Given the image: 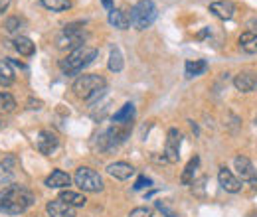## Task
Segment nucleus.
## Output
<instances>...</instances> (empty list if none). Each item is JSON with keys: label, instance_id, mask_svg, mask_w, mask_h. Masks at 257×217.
<instances>
[{"label": "nucleus", "instance_id": "9b49d317", "mask_svg": "<svg viewBox=\"0 0 257 217\" xmlns=\"http://www.w3.org/2000/svg\"><path fill=\"white\" fill-rule=\"evenodd\" d=\"M218 182H220V186L224 187L225 191H229V193H237V191L241 189V180H239L237 176H233V172L227 170L225 166H222L220 172H218Z\"/></svg>", "mask_w": 257, "mask_h": 217}, {"label": "nucleus", "instance_id": "2f4dec72", "mask_svg": "<svg viewBox=\"0 0 257 217\" xmlns=\"http://www.w3.org/2000/svg\"><path fill=\"white\" fill-rule=\"evenodd\" d=\"M8 6H10V0H0V16L8 10Z\"/></svg>", "mask_w": 257, "mask_h": 217}, {"label": "nucleus", "instance_id": "6e6552de", "mask_svg": "<svg viewBox=\"0 0 257 217\" xmlns=\"http://www.w3.org/2000/svg\"><path fill=\"white\" fill-rule=\"evenodd\" d=\"M180 142H182V134L178 128H170L166 134V144H164V154L170 164H176L180 158Z\"/></svg>", "mask_w": 257, "mask_h": 217}, {"label": "nucleus", "instance_id": "0eeeda50", "mask_svg": "<svg viewBox=\"0 0 257 217\" xmlns=\"http://www.w3.org/2000/svg\"><path fill=\"white\" fill-rule=\"evenodd\" d=\"M127 128H121L119 124H115V126H111V128H107L101 136H99V146L103 148V150H109V148H113V146H117V144H121L125 138H127Z\"/></svg>", "mask_w": 257, "mask_h": 217}, {"label": "nucleus", "instance_id": "bb28decb", "mask_svg": "<svg viewBox=\"0 0 257 217\" xmlns=\"http://www.w3.org/2000/svg\"><path fill=\"white\" fill-rule=\"evenodd\" d=\"M109 69H111L113 73L123 71V54H121L119 48H113L111 54H109Z\"/></svg>", "mask_w": 257, "mask_h": 217}, {"label": "nucleus", "instance_id": "9d476101", "mask_svg": "<svg viewBox=\"0 0 257 217\" xmlns=\"http://www.w3.org/2000/svg\"><path fill=\"white\" fill-rule=\"evenodd\" d=\"M235 164V170H237V176L241 182H251L253 186L257 187V170L253 168V164L245 158V156H237L233 160Z\"/></svg>", "mask_w": 257, "mask_h": 217}, {"label": "nucleus", "instance_id": "f704fd0d", "mask_svg": "<svg viewBox=\"0 0 257 217\" xmlns=\"http://www.w3.org/2000/svg\"><path fill=\"white\" fill-rule=\"evenodd\" d=\"M247 217H257V213H255V211H253V213H249V215H247Z\"/></svg>", "mask_w": 257, "mask_h": 217}, {"label": "nucleus", "instance_id": "2eb2a0df", "mask_svg": "<svg viewBox=\"0 0 257 217\" xmlns=\"http://www.w3.org/2000/svg\"><path fill=\"white\" fill-rule=\"evenodd\" d=\"M233 85H235V89H237V91H241V93H249V91H255V89H257V75H253V73H247V71H243V73L235 75V79H233Z\"/></svg>", "mask_w": 257, "mask_h": 217}, {"label": "nucleus", "instance_id": "c85d7f7f", "mask_svg": "<svg viewBox=\"0 0 257 217\" xmlns=\"http://www.w3.org/2000/svg\"><path fill=\"white\" fill-rule=\"evenodd\" d=\"M20 26H22V20L18 18V16H12V18H8L6 22H4V28L8 34H16V32H20Z\"/></svg>", "mask_w": 257, "mask_h": 217}, {"label": "nucleus", "instance_id": "72a5a7b5", "mask_svg": "<svg viewBox=\"0 0 257 217\" xmlns=\"http://www.w3.org/2000/svg\"><path fill=\"white\" fill-rule=\"evenodd\" d=\"M101 4H103L105 8H109V10H111V4H113V0H101Z\"/></svg>", "mask_w": 257, "mask_h": 217}, {"label": "nucleus", "instance_id": "7ed1b4c3", "mask_svg": "<svg viewBox=\"0 0 257 217\" xmlns=\"http://www.w3.org/2000/svg\"><path fill=\"white\" fill-rule=\"evenodd\" d=\"M71 89L79 99L93 101L97 95H101L105 91V79L101 75H95V73H87V75L77 77Z\"/></svg>", "mask_w": 257, "mask_h": 217}, {"label": "nucleus", "instance_id": "f3484780", "mask_svg": "<svg viewBox=\"0 0 257 217\" xmlns=\"http://www.w3.org/2000/svg\"><path fill=\"white\" fill-rule=\"evenodd\" d=\"M44 184L48 187H54V189H65V187L71 184V176L65 174L64 170H54V172L46 178Z\"/></svg>", "mask_w": 257, "mask_h": 217}, {"label": "nucleus", "instance_id": "39448f33", "mask_svg": "<svg viewBox=\"0 0 257 217\" xmlns=\"http://www.w3.org/2000/svg\"><path fill=\"white\" fill-rule=\"evenodd\" d=\"M85 42V30H83V24H67L62 32V36L58 38V48L60 50H77Z\"/></svg>", "mask_w": 257, "mask_h": 217}, {"label": "nucleus", "instance_id": "4468645a", "mask_svg": "<svg viewBox=\"0 0 257 217\" xmlns=\"http://www.w3.org/2000/svg\"><path fill=\"white\" fill-rule=\"evenodd\" d=\"M210 12L214 16H218L220 20H231L235 14V4L229 0H218V2L210 4Z\"/></svg>", "mask_w": 257, "mask_h": 217}, {"label": "nucleus", "instance_id": "f03ea898", "mask_svg": "<svg viewBox=\"0 0 257 217\" xmlns=\"http://www.w3.org/2000/svg\"><path fill=\"white\" fill-rule=\"evenodd\" d=\"M95 58H97L95 48H91V46H81V48L73 50L65 60H62V62H60V67H62V71L67 73V75H75V73H79L85 65H89Z\"/></svg>", "mask_w": 257, "mask_h": 217}, {"label": "nucleus", "instance_id": "dca6fc26", "mask_svg": "<svg viewBox=\"0 0 257 217\" xmlns=\"http://www.w3.org/2000/svg\"><path fill=\"white\" fill-rule=\"evenodd\" d=\"M107 174L113 176L115 180H128L135 174V168L128 162H113L107 166Z\"/></svg>", "mask_w": 257, "mask_h": 217}, {"label": "nucleus", "instance_id": "5701e85b", "mask_svg": "<svg viewBox=\"0 0 257 217\" xmlns=\"http://www.w3.org/2000/svg\"><path fill=\"white\" fill-rule=\"evenodd\" d=\"M133 117H135V107L127 103V105H123L115 115H113V123L115 124H128L133 121Z\"/></svg>", "mask_w": 257, "mask_h": 217}, {"label": "nucleus", "instance_id": "6ab92c4d", "mask_svg": "<svg viewBox=\"0 0 257 217\" xmlns=\"http://www.w3.org/2000/svg\"><path fill=\"white\" fill-rule=\"evenodd\" d=\"M14 48H16V52H18L20 56H24V58H30V56L36 54V44H34L30 38H26V36H16Z\"/></svg>", "mask_w": 257, "mask_h": 217}, {"label": "nucleus", "instance_id": "20e7f679", "mask_svg": "<svg viewBox=\"0 0 257 217\" xmlns=\"http://www.w3.org/2000/svg\"><path fill=\"white\" fill-rule=\"evenodd\" d=\"M128 20L135 30H147L157 20V6L153 0H139L128 14Z\"/></svg>", "mask_w": 257, "mask_h": 217}, {"label": "nucleus", "instance_id": "1a4fd4ad", "mask_svg": "<svg viewBox=\"0 0 257 217\" xmlns=\"http://www.w3.org/2000/svg\"><path fill=\"white\" fill-rule=\"evenodd\" d=\"M36 146H38V150H40L42 154L50 156L58 146H60V138H58V134L52 132V130H40V132H38V138H36Z\"/></svg>", "mask_w": 257, "mask_h": 217}, {"label": "nucleus", "instance_id": "393cba45", "mask_svg": "<svg viewBox=\"0 0 257 217\" xmlns=\"http://www.w3.org/2000/svg\"><path fill=\"white\" fill-rule=\"evenodd\" d=\"M16 111V99L10 93H0V115H10Z\"/></svg>", "mask_w": 257, "mask_h": 217}, {"label": "nucleus", "instance_id": "c756f323", "mask_svg": "<svg viewBox=\"0 0 257 217\" xmlns=\"http://www.w3.org/2000/svg\"><path fill=\"white\" fill-rule=\"evenodd\" d=\"M128 217H153V209L151 207H135Z\"/></svg>", "mask_w": 257, "mask_h": 217}, {"label": "nucleus", "instance_id": "7c9ffc66", "mask_svg": "<svg viewBox=\"0 0 257 217\" xmlns=\"http://www.w3.org/2000/svg\"><path fill=\"white\" fill-rule=\"evenodd\" d=\"M149 186H153V180L151 178H147V176H141L137 182H135V189L139 191V189H145V187H149Z\"/></svg>", "mask_w": 257, "mask_h": 217}, {"label": "nucleus", "instance_id": "b1692460", "mask_svg": "<svg viewBox=\"0 0 257 217\" xmlns=\"http://www.w3.org/2000/svg\"><path fill=\"white\" fill-rule=\"evenodd\" d=\"M198 164H200V158H198V156H194L192 160L186 164V168H184V172H182V176H180V182H182L184 186H188V184L194 182V174H196Z\"/></svg>", "mask_w": 257, "mask_h": 217}, {"label": "nucleus", "instance_id": "f257e3e1", "mask_svg": "<svg viewBox=\"0 0 257 217\" xmlns=\"http://www.w3.org/2000/svg\"><path fill=\"white\" fill-rule=\"evenodd\" d=\"M34 203V193L26 186L10 184L0 189V213L20 215Z\"/></svg>", "mask_w": 257, "mask_h": 217}, {"label": "nucleus", "instance_id": "412c9836", "mask_svg": "<svg viewBox=\"0 0 257 217\" xmlns=\"http://www.w3.org/2000/svg\"><path fill=\"white\" fill-rule=\"evenodd\" d=\"M16 75L12 69V63L8 60H0V87H10L14 83Z\"/></svg>", "mask_w": 257, "mask_h": 217}, {"label": "nucleus", "instance_id": "f8f14e48", "mask_svg": "<svg viewBox=\"0 0 257 217\" xmlns=\"http://www.w3.org/2000/svg\"><path fill=\"white\" fill-rule=\"evenodd\" d=\"M16 166H18L16 156H4V160L0 162V186H10V182L16 174Z\"/></svg>", "mask_w": 257, "mask_h": 217}, {"label": "nucleus", "instance_id": "423d86ee", "mask_svg": "<svg viewBox=\"0 0 257 217\" xmlns=\"http://www.w3.org/2000/svg\"><path fill=\"white\" fill-rule=\"evenodd\" d=\"M73 182H75V186L79 187V189H83V191H93L95 193V191L103 189V178L97 174L95 170L85 168V166L75 170Z\"/></svg>", "mask_w": 257, "mask_h": 217}, {"label": "nucleus", "instance_id": "aec40b11", "mask_svg": "<svg viewBox=\"0 0 257 217\" xmlns=\"http://www.w3.org/2000/svg\"><path fill=\"white\" fill-rule=\"evenodd\" d=\"M237 42H239V48L245 54H255L257 52V32H243Z\"/></svg>", "mask_w": 257, "mask_h": 217}, {"label": "nucleus", "instance_id": "4be33fe9", "mask_svg": "<svg viewBox=\"0 0 257 217\" xmlns=\"http://www.w3.org/2000/svg\"><path fill=\"white\" fill-rule=\"evenodd\" d=\"M60 199L65 201V203H69L71 207H83V205L87 203L85 195H83V193H77V191H73V189H64V191L60 193Z\"/></svg>", "mask_w": 257, "mask_h": 217}, {"label": "nucleus", "instance_id": "a211bd4d", "mask_svg": "<svg viewBox=\"0 0 257 217\" xmlns=\"http://www.w3.org/2000/svg\"><path fill=\"white\" fill-rule=\"evenodd\" d=\"M109 24L115 26V28H119V30H127L128 26H131L128 14L123 12V10H119V8H111V12H109Z\"/></svg>", "mask_w": 257, "mask_h": 217}, {"label": "nucleus", "instance_id": "a878e982", "mask_svg": "<svg viewBox=\"0 0 257 217\" xmlns=\"http://www.w3.org/2000/svg\"><path fill=\"white\" fill-rule=\"evenodd\" d=\"M208 69V63L204 60H194V62H186V77H198Z\"/></svg>", "mask_w": 257, "mask_h": 217}, {"label": "nucleus", "instance_id": "ddd939ff", "mask_svg": "<svg viewBox=\"0 0 257 217\" xmlns=\"http://www.w3.org/2000/svg\"><path fill=\"white\" fill-rule=\"evenodd\" d=\"M46 211H48V215L50 217H75V207H71L69 203L62 201L60 197L48 201Z\"/></svg>", "mask_w": 257, "mask_h": 217}, {"label": "nucleus", "instance_id": "cd10ccee", "mask_svg": "<svg viewBox=\"0 0 257 217\" xmlns=\"http://www.w3.org/2000/svg\"><path fill=\"white\" fill-rule=\"evenodd\" d=\"M44 8L52 10V12H64L67 8H71V2L69 0H40Z\"/></svg>", "mask_w": 257, "mask_h": 217}, {"label": "nucleus", "instance_id": "473e14b6", "mask_svg": "<svg viewBox=\"0 0 257 217\" xmlns=\"http://www.w3.org/2000/svg\"><path fill=\"white\" fill-rule=\"evenodd\" d=\"M249 28H251V32H257V18H251L249 20V24H247Z\"/></svg>", "mask_w": 257, "mask_h": 217}]
</instances>
